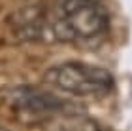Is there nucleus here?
Returning a JSON list of instances; mask_svg holds the SVG:
<instances>
[{
    "label": "nucleus",
    "instance_id": "obj_1",
    "mask_svg": "<svg viewBox=\"0 0 132 131\" xmlns=\"http://www.w3.org/2000/svg\"><path fill=\"white\" fill-rule=\"evenodd\" d=\"M44 80L57 89H62L77 97H87V95L106 97L115 86V80L110 70L79 61H68L51 67L45 72Z\"/></svg>",
    "mask_w": 132,
    "mask_h": 131
},
{
    "label": "nucleus",
    "instance_id": "obj_2",
    "mask_svg": "<svg viewBox=\"0 0 132 131\" xmlns=\"http://www.w3.org/2000/svg\"><path fill=\"white\" fill-rule=\"evenodd\" d=\"M11 105L15 106L17 112H25V114H34V116H53V114H81L79 108L70 101H64L61 97L47 91H38V89H21L13 95Z\"/></svg>",
    "mask_w": 132,
    "mask_h": 131
},
{
    "label": "nucleus",
    "instance_id": "obj_4",
    "mask_svg": "<svg viewBox=\"0 0 132 131\" xmlns=\"http://www.w3.org/2000/svg\"><path fill=\"white\" fill-rule=\"evenodd\" d=\"M62 129L64 131H104L96 120L87 118L83 114H72V116H68V122L62 126Z\"/></svg>",
    "mask_w": 132,
    "mask_h": 131
},
{
    "label": "nucleus",
    "instance_id": "obj_3",
    "mask_svg": "<svg viewBox=\"0 0 132 131\" xmlns=\"http://www.w3.org/2000/svg\"><path fill=\"white\" fill-rule=\"evenodd\" d=\"M44 8H40V6H28V8H23L19 11H15L13 15H11L10 23L13 25L15 29L19 27H25V25H32V23H38L44 19Z\"/></svg>",
    "mask_w": 132,
    "mask_h": 131
}]
</instances>
